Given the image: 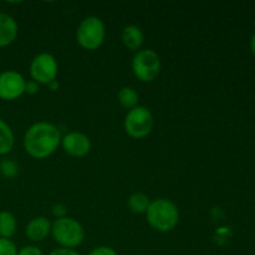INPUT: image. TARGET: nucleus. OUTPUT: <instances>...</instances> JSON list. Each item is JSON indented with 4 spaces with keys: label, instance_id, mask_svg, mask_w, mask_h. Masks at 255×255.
<instances>
[{
    "label": "nucleus",
    "instance_id": "nucleus-1",
    "mask_svg": "<svg viewBox=\"0 0 255 255\" xmlns=\"http://www.w3.org/2000/svg\"><path fill=\"white\" fill-rule=\"evenodd\" d=\"M61 133L55 125L49 122H37L25 132V151L36 159L47 158L61 144Z\"/></svg>",
    "mask_w": 255,
    "mask_h": 255
},
{
    "label": "nucleus",
    "instance_id": "nucleus-2",
    "mask_svg": "<svg viewBox=\"0 0 255 255\" xmlns=\"http://www.w3.org/2000/svg\"><path fill=\"white\" fill-rule=\"evenodd\" d=\"M147 222L157 232L167 233L176 228L179 221L178 207L172 201L159 198L151 202L146 211Z\"/></svg>",
    "mask_w": 255,
    "mask_h": 255
},
{
    "label": "nucleus",
    "instance_id": "nucleus-3",
    "mask_svg": "<svg viewBox=\"0 0 255 255\" xmlns=\"http://www.w3.org/2000/svg\"><path fill=\"white\" fill-rule=\"evenodd\" d=\"M51 233L55 242L61 246V248L74 249L81 246L85 238V231L81 224L74 218L64 217L52 223Z\"/></svg>",
    "mask_w": 255,
    "mask_h": 255
},
{
    "label": "nucleus",
    "instance_id": "nucleus-4",
    "mask_svg": "<svg viewBox=\"0 0 255 255\" xmlns=\"http://www.w3.org/2000/svg\"><path fill=\"white\" fill-rule=\"evenodd\" d=\"M106 27L104 21L97 16H87L80 22L76 31L77 42L85 50H97L104 44Z\"/></svg>",
    "mask_w": 255,
    "mask_h": 255
},
{
    "label": "nucleus",
    "instance_id": "nucleus-5",
    "mask_svg": "<svg viewBox=\"0 0 255 255\" xmlns=\"http://www.w3.org/2000/svg\"><path fill=\"white\" fill-rule=\"evenodd\" d=\"M153 115L147 107L137 106L129 110L125 117V131L132 138H143L151 133L153 128Z\"/></svg>",
    "mask_w": 255,
    "mask_h": 255
},
{
    "label": "nucleus",
    "instance_id": "nucleus-6",
    "mask_svg": "<svg viewBox=\"0 0 255 255\" xmlns=\"http://www.w3.org/2000/svg\"><path fill=\"white\" fill-rule=\"evenodd\" d=\"M132 70L139 81L152 82L161 71V59L153 50H139L132 60Z\"/></svg>",
    "mask_w": 255,
    "mask_h": 255
},
{
    "label": "nucleus",
    "instance_id": "nucleus-7",
    "mask_svg": "<svg viewBox=\"0 0 255 255\" xmlns=\"http://www.w3.org/2000/svg\"><path fill=\"white\" fill-rule=\"evenodd\" d=\"M57 71H59V66H57L56 59L47 52L36 55L30 65V75L37 84L49 85L50 82L55 81Z\"/></svg>",
    "mask_w": 255,
    "mask_h": 255
},
{
    "label": "nucleus",
    "instance_id": "nucleus-8",
    "mask_svg": "<svg viewBox=\"0 0 255 255\" xmlns=\"http://www.w3.org/2000/svg\"><path fill=\"white\" fill-rule=\"evenodd\" d=\"M25 79L21 74L7 70L0 74V99L12 101L25 92Z\"/></svg>",
    "mask_w": 255,
    "mask_h": 255
},
{
    "label": "nucleus",
    "instance_id": "nucleus-9",
    "mask_svg": "<svg viewBox=\"0 0 255 255\" xmlns=\"http://www.w3.org/2000/svg\"><path fill=\"white\" fill-rule=\"evenodd\" d=\"M61 146L69 156L80 158L90 152L91 141L82 132H70L61 138Z\"/></svg>",
    "mask_w": 255,
    "mask_h": 255
},
{
    "label": "nucleus",
    "instance_id": "nucleus-10",
    "mask_svg": "<svg viewBox=\"0 0 255 255\" xmlns=\"http://www.w3.org/2000/svg\"><path fill=\"white\" fill-rule=\"evenodd\" d=\"M52 223L46 217H35L27 223L26 237L31 242H42L51 233Z\"/></svg>",
    "mask_w": 255,
    "mask_h": 255
},
{
    "label": "nucleus",
    "instance_id": "nucleus-11",
    "mask_svg": "<svg viewBox=\"0 0 255 255\" xmlns=\"http://www.w3.org/2000/svg\"><path fill=\"white\" fill-rule=\"evenodd\" d=\"M17 36V24L10 15L0 12V47L12 44Z\"/></svg>",
    "mask_w": 255,
    "mask_h": 255
},
{
    "label": "nucleus",
    "instance_id": "nucleus-12",
    "mask_svg": "<svg viewBox=\"0 0 255 255\" xmlns=\"http://www.w3.org/2000/svg\"><path fill=\"white\" fill-rule=\"evenodd\" d=\"M143 32L136 25H128L122 31V42L127 49L132 50V51H137L141 49L142 44H143Z\"/></svg>",
    "mask_w": 255,
    "mask_h": 255
},
{
    "label": "nucleus",
    "instance_id": "nucleus-13",
    "mask_svg": "<svg viewBox=\"0 0 255 255\" xmlns=\"http://www.w3.org/2000/svg\"><path fill=\"white\" fill-rule=\"evenodd\" d=\"M14 146V133L6 122L0 120V156L9 153Z\"/></svg>",
    "mask_w": 255,
    "mask_h": 255
},
{
    "label": "nucleus",
    "instance_id": "nucleus-14",
    "mask_svg": "<svg viewBox=\"0 0 255 255\" xmlns=\"http://www.w3.org/2000/svg\"><path fill=\"white\" fill-rule=\"evenodd\" d=\"M16 231V219L10 212H0V238L9 239Z\"/></svg>",
    "mask_w": 255,
    "mask_h": 255
},
{
    "label": "nucleus",
    "instance_id": "nucleus-15",
    "mask_svg": "<svg viewBox=\"0 0 255 255\" xmlns=\"http://www.w3.org/2000/svg\"><path fill=\"white\" fill-rule=\"evenodd\" d=\"M120 105L126 110H132L138 106V95L132 87H122L117 94Z\"/></svg>",
    "mask_w": 255,
    "mask_h": 255
},
{
    "label": "nucleus",
    "instance_id": "nucleus-16",
    "mask_svg": "<svg viewBox=\"0 0 255 255\" xmlns=\"http://www.w3.org/2000/svg\"><path fill=\"white\" fill-rule=\"evenodd\" d=\"M149 198L144 193H141V192H136V193L131 194L127 201V204H128V208L131 209L133 213H146L147 208L149 206Z\"/></svg>",
    "mask_w": 255,
    "mask_h": 255
},
{
    "label": "nucleus",
    "instance_id": "nucleus-17",
    "mask_svg": "<svg viewBox=\"0 0 255 255\" xmlns=\"http://www.w3.org/2000/svg\"><path fill=\"white\" fill-rule=\"evenodd\" d=\"M0 169H1V173L4 174L7 178H12L17 174V164L14 161H4L0 164Z\"/></svg>",
    "mask_w": 255,
    "mask_h": 255
},
{
    "label": "nucleus",
    "instance_id": "nucleus-18",
    "mask_svg": "<svg viewBox=\"0 0 255 255\" xmlns=\"http://www.w3.org/2000/svg\"><path fill=\"white\" fill-rule=\"evenodd\" d=\"M0 255H17V249L10 239L0 238Z\"/></svg>",
    "mask_w": 255,
    "mask_h": 255
},
{
    "label": "nucleus",
    "instance_id": "nucleus-19",
    "mask_svg": "<svg viewBox=\"0 0 255 255\" xmlns=\"http://www.w3.org/2000/svg\"><path fill=\"white\" fill-rule=\"evenodd\" d=\"M89 255H119L117 252L115 251L114 248L111 247H106V246H102V247H97V248L92 249L90 252Z\"/></svg>",
    "mask_w": 255,
    "mask_h": 255
},
{
    "label": "nucleus",
    "instance_id": "nucleus-20",
    "mask_svg": "<svg viewBox=\"0 0 255 255\" xmlns=\"http://www.w3.org/2000/svg\"><path fill=\"white\" fill-rule=\"evenodd\" d=\"M17 255H44L41 249L35 246H26L17 252Z\"/></svg>",
    "mask_w": 255,
    "mask_h": 255
},
{
    "label": "nucleus",
    "instance_id": "nucleus-21",
    "mask_svg": "<svg viewBox=\"0 0 255 255\" xmlns=\"http://www.w3.org/2000/svg\"><path fill=\"white\" fill-rule=\"evenodd\" d=\"M37 91H39V84L35 82L34 80H30V81H27L26 84H25V92H26V94L35 95L37 94Z\"/></svg>",
    "mask_w": 255,
    "mask_h": 255
},
{
    "label": "nucleus",
    "instance_id": "nucleus-22",
    "mask_svg": "<svg viewBox=\"0 0 255 255\" xmlns=\"http://www.w3.org/2000/svg\"><path fill=\"white\" fill-rule=\"evenodd\" d=\"M52 212H54L55 217H56L57 219L59 218H64V217H66V207L64 206V204H55L54 208H52Z\"/></svg>",
    "mask_w": 255,
    "mask_h": 255
},
{
    "label": "nucleus",
    "instance_id": "nucleus-23",
    "mask_svg": "<svg viewBox=\"0 0 255 255\" xmlns=\"http://www.w3.org/2000/svg\"><path fill=\"white\" fill-rule=\"evenodd\" d=\"M49 255H81L77 253L74 249H67V248H57L54 249Z\"/></svg>",
    "mask_w": 255,
    "mask_h": 255
},
{
    "label": "nucleus",
    "instance_id": "nucleus-24",
    "mask_svg": "<svg viewBox=\"0 0 255 255\" xmlns=\"http://www.w3.org/2000/svg\"><path fill=\"white\" fill-rule=\"evenodd\" d=\"M47 86L50 87V90H52V91H55V90H57V89H59V82H57L56 80H55V81L50 82V84L47 85Z\"/></svg>",
    "mask_w": 255,
    "mask_h": 255
},
{
    "label": "nucleus",
    "instance_id": "nucleus-25",
    "mask_svg": "<svg viewBox=\"0 0 255 255\" xmlns=\"http://www.w3.org/2000/svg\"><path fill=\"white\" fill-rule=\"evenodd\" d=\"M251 47H252V51H253V54L255 55V34L253 35V37H252V41H251Z\"/></svg>",
    "mask_w": 255,
    "mask_h": 255
}]
</instances>
